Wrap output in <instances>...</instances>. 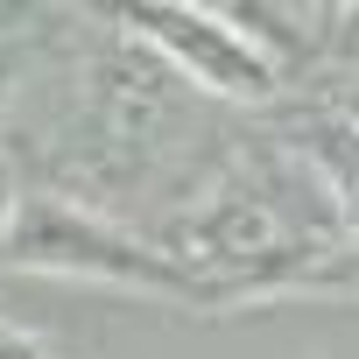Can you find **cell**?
Wrapping results in <instances>:
<instances>
[{
    "instance_id": "obj_6",
    "label": "cell",
    "mask_w": 359,
    "mask_h": 359,
    "mask_svg": "<svg viewBox=\"0 0 359 359\" xmlns=\"http://www.w3.org/2000/svg\"><path fill=\"white\" fill-rule=\"evenodd\" d=\"M0 359H43V352H36V338H22V331H0Z\"/></svg>"
},
{
    "instance_id": "obj_7",
    "label": "cell",
    "mask_w": 359,
    "mask_h": 359,
    "mask_svg": "<svg viewBox=\"0 0 359 359\" xmlns=\"http://www.w3.org/2000/svg\"><path fill=\"white\" fill-rule=\"evenodd\" d=\"M338 113H345V120H352V127H359V92H352V99H345V106H338Z\"/></svg>"
},
{
    "instance_id": "obj_5",
    "label": "cell",
    "mask_w": 359,
    "mask_h": 359,
    "mask_svg": "<svg viewBox=\"0 0 359 359\" xmlns=\"http://www.w3.org/2000/svg\"><path fill=\"white\" fill-rule=\"evenodd\" d=\"M15 212H22V191H15V169L0 162V247H8V226H15Z\"/></svg>"
},
{
    "instance_id": "obj_3",
    "label": "cell",
    "mask_w": 359,
    "mask_h": 359,
    "mask_svg": "<svg viewBox=\"0 0 359 359\" xmlns=\"http://www.w3.org/2000/svg\"><path fill=\"white\" fill-rule=\"evenodd\" d=\"M289 289H310V296H359V233H352V240H338L331 254H317Z\"/></svg>"
},
{
    "instance_id": "obj_4",
    "label": "cell",
    "mask_w": 359,
    "mask_h": 359,
    "mask_svg": "<svg viewBox=\"0 0 359 359\" xmlns=\"http://www.w3.org/2000/svg\"><path fill=\"white\" fill-rule=\"evenodd\" d=\"M15 85H22V50H15V43H0V120H8Z\"/></svg>"
},
{
    "instance_id": "obj_1",
    "label": "cell",
    "mask_w": 359,
    "mask_h": 359,
    "mask_svg": "<svg viewBox=\"0 0 359 359\" xmlns=\"http://www.w3.org/2000/svg\"><path fill=\"white\" fill-rule=\"evenodd\" d=\"M8 254L15 268H43V275H78V282H113V289H148V296H184V303H219L212 282H198L184 261H169L162 247L106 226L99 212H78L64 198H22L15 226H8Z\"/></svg>"
},
{
    "instance_id": "obj_2",
    "label": "cell",
    "mask_w": 359,
    "mask_h": 359,
    "mask_svg": "<svg viewBox=\"0 0 359 359\" xmlns=\"http://www.w3.org/2000/svg\"><path fill=\"white\" fill-rule=\"evenodd\" d=\"M127 29L141 43H155L176 78H198L226 99H275L282 92V64L240 22H226L212 8H134Z\"/></svg>"
}]
</instances>
